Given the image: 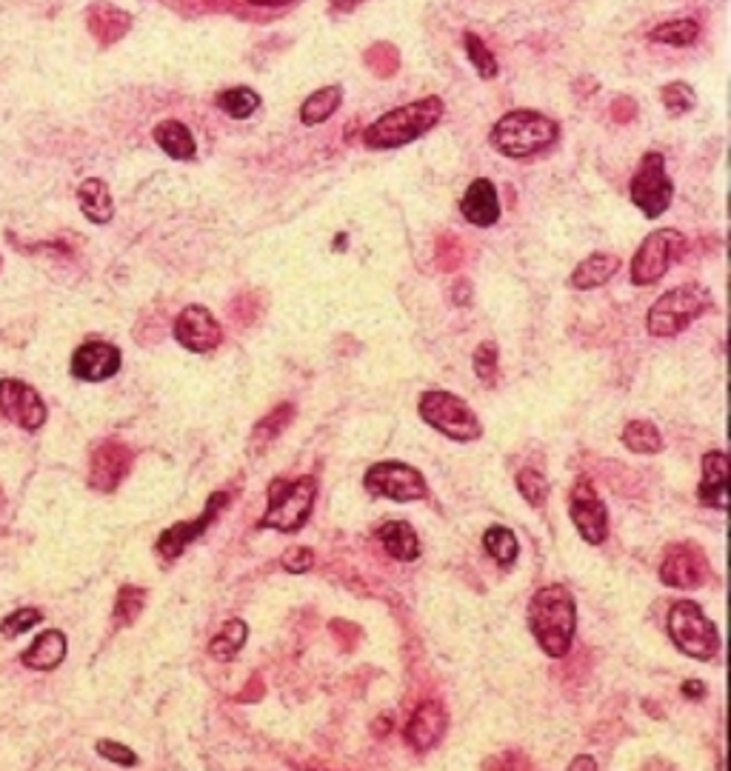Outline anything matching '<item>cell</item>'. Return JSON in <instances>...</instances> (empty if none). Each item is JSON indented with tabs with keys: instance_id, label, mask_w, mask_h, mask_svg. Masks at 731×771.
<instances>
[{
	"instance_id": "cell-1",
	"label": "cell",
	"mask_w": 731,
	"mask_h": 771,
	"mask_svg": "<svg viewBox=\"0 0 731 771\" xmlns=\"http://www.w3.org/2000/svg\"><path fill=\"white\" fill-rule=\"evenodd\" d=\"M528 629L548 657H566L577 631V603L563 583L543 586L528 603Z\"/></svg>"
},
{
	"instance_id": "cell-2",
	"label": "cell",
	"mask_w": 731,
	"mask_h": 771,
	"mask_svg": "<svg viewBox=\"0 0 731 771\" xmlns=\"http://www.w3.org/2000/svg\"><path fill=\"white\" fill-rule=\"evenodd\" d=\"M557 135H560V126L548 115H540L535 109H515L492 126L488 141L501 155L512 161H528L552 150Z\"/></svg>"
},
{
	"instance_id": "cell-3",
	"label": "cell",
	"mask_w": 731,
	"mask_h": 771,
	"mask_svg": "<svg viewBox=\"0 0 731 771\" xmlns=\"http://www.w3.org/2000/svg\"><path fill=\"white\" fill-rule=\"evenodd\" d=\"M443 112H446V106H443L441 97L434 95L398 106L366 128L363 143L369 150H400V146H406V143L432 132L441 123Z\"/></svg>"
},
{
	"instance_id": "cell-4",
	"label": "cell",
	"mask_w": 731,
	"mask_h": 771,
	"mask_svg": "<svg viewBox=\"0 0 731 771\" xmlns=\"http://www.w3.org/2000/svg\"><path fill=\"white\" fill-rule=\"evenodd\" d=\"M711 309V291L700 284H683L678 289H669L663 298H657L655 306L649 309V326L651 338H678L686 332L700 315Z\"/></svg>"
},
{
	"instance_id": "cell-5",
	"label": "cell",
	"mask_w": 731,
	"mask_h": 771,
	"mask_svg": "<svg viewBox=\"0 0 731 771\" xmlns=\"http://www.w3.org/2000/svg\"><path fill=\"white\" fill-rule=\"evenodd\" d=\"M318 497V481L315 477H298V481H275L269 486V503L260 517V528H278V532H300L309 523Z\"/></svg>"
},
{
	"instance_id": "cell-6",
	"label": "cell",
	"mask_w": 731,
	"mask_h": 771,
	"mask_svg": "<svg viewBox=\"0 0 731 771\" xmlns=\"http://www.w3.org/2000/svg\"><path fill=\"white\" fill-rule=\"evenodd\" d=\"M666 629H669L671 642L683 651L686 657H694V660H711L720 649V635L718 626L706 617V611L700 609L694 600H678L671 606L669 620H666Z\"/></svg>"
},
{
	"instance_id": "cell-7",
	"label": "cell",
	"mask_w": 731,
	"mask_h": 771,
	"mask_svg": "<svg viewBox=\"0 0 731 771\" xmlns=\"http://www.w3.org/2000/svg\"><path fill=\"white\" fill-rule=\"evenodd\" d=\"M418 412L429 426L446 434L449 440L469 443V440H477L483 434L481 418L472 412L466 400L452 392H443V389H432V392L420 394Z\"/></svg>"
},
{
	"instance_id": "cell-8",
	"label": "cell",
	"mask_w": 731,
	"mask_h": 771,
	"mask_svg": "<svg viewBox=\"0 0 731 771\" xmlns=\"http://www.w3.org/2000/svg\"><path fill=\"white\" fill-rule=\"evenodd\" d=\"M686 235L678 229H657L646 237L640 249L631 260V284L651 286L663 278L675 260H680L686 251Z\"/></svg>"
},
{
	"instance_id": "cell-9",
	"label": "cell",
	"mask_w": 731,
	"mask_h": 771,
	"mask_svg": "<svg viewBox=\"0 0 731 771\" xmlns=\"http://www.w3.org/2000/svg\"><path fill=\"white\" fill-rule=\"evenodd\" d=\"M631 204L644 212L649 220L669 212L671 197H675V183H671L669 172H666V157L660 152H646L640 161V169L631 177Z\"/></svg>"
},
{
	"instance_id": "cell-10",
	"label": "cell",
	"mask_w": 731,
	"mask_h": 771,
	"mask_svg": "<svg viewBox=\"0 0 731 771\" xmlns=\"http://www.w3.org/2000/svg\"><path fill=\"white\" fill-rule=\"evenodd\" d=\"M366 492L372 497H387L394 503H414L423 501L429 494L426 477L418 472L414 466L406 463L389 461V463H374L363 477Z\"/></svg>"
},
{
	"instance_id": "cell-11",
	"label": "cell",
	"mask_w": 731,
	"mask_h": 771,
	"mask_svg": "<svg viewBox=\"0 0 731 771\" xmlns=\"http://www.w3.org/2000/svg\"><path fill=\"white\" fill-rule=\"evenodd\" d=\"M711 575L709 557L698 543H671L660 563V580L671 589H700Z\"/></svg>"
},
{
	"instance_id": "cell-12",
	"label": "cell",
	"mask_w": 731,
	"mask_h": 771,
	"mask_svg": "<svg viewBox=\"0 0 731 771\" xmlns=\"http://www.w3.org/2000/svg\"><path fill=\"white\" fill-rule=\"evenodd\" d=\"M569 514L580 537L589 546H600L606 541V535H609V512H606V503L600 501V494L595 492L589 477H577L575 489H572Z\"/></svg>"
},
{
	"instance_id": "cell-13",
	"label": "cell",
	"mask_w": 731,
	"mask_h": 771,
	"mask_svg": "<svg viewBox=\"0 0 731 771\" xmlns=\"http://www.w3.org/2000/svg\"><path fill=\"white\" fill-rule=\"evenodd\" d=\"M0 414L12 420L14 426L27 429V432H38L47 423V403L23 380L3 378L0 380Z\"/></svg>"
},
{
	"instance_id": "cell-14",
	"label": "cell",
	"mask_w": 731,
	"mask_h": 771,
	"mask_svg": "<svg viewBox=\"0 0 731 771\" xmlns=\"http://www.w3.org/2000/svg\"><path fill=\"white\" fill-rule=\"evenodd\" d=\"M226 506H229V494L226 492L212 494L209 503H206V508L197 514L195 521L175 523V526H169L166 532H161V537H157V543H155L157 555H161L163 561H175V557H181L183 548H189L192 543L197 541V537L209 532L212 523L217 521V514L224 512Z\"/></svg>"
},
{
	"instance_id": "cell-15",
	"label": "cell",
	"mask_w": 731,
	"mask_h": 771,
	"mask_svg": "<svg viewBox=\"0 0 731 771\" xmlns=\"http://www.w3.org/2000/svg\"><path fill=\"white\" fill-rule=\"evenodd\" d=\"M175 340L195 354H206L220 346L224 329L206 306H186L175 320Z\"/></svg>"
},
{
	"instance_id": "cell-16",
	"label": "cell",
	"mask_w": 731,
	"mask_h": 771,
	"mask_svg": "<svg viewBox=\"0 0 731 771\" xmlns=\"http://www.w3.org/2000/svg\"><path fill=\"white\" fill-rule=\"evenodd\" d=\"M132 469V449L121 440H103L89 461V486L97 492H115Z\"/></svg>"
},
{
	"instance_id": "cell-17",
	"label": "cell",
	"mask_w": 731,
	"mask_h": 771,
	"mask_svg": "<svg viewBox=\"0 0 731 771\" xmlns=\"http://www.w3.org/2000/svg\"><path fill=\"white\" fill-rule=\"evenodd\" d=\"M123 354L117 346L103 343V340H89L81 343L72 354V374L86 383H101V380L115 378L121 372Z\"/></svg>"
},
{
	"instance_id": "cell-18",
	"label": "cell",
	"mask_w": 731,
	"mask_h": 771,
	"mask_svg": "<svg viewBox=\"0 0 731 771\" xmlns=\"http://www.w3.org/2000/svg\"><path fill=\"white\" fill-rule=\"evenodd\" d=\"M443 731H446V709L437 700H426L414 709V715L406 723V743L412 746L418 754H426L429 749L441 743Z\"/></svg>"
},
{
	"instance_id": "cell-19",
	"label": "cell",
	"mask_w": 731,
	"mask_h": 771,
	"mask_svg": "<svg viewBox=\"0 0 731 771\" xmlns=\"http://www.w3.org/2000/svg\"><path fill=\"white\" fill-rule=\"evenodd\" d=\"M461 212L472 226H481V229L495 226L501 220V197H497L495 183L488 181V177L472 181V186H469L461 201Z\"/></svg>"
},
{
	"instance_id": "cell-20",
	"label": "cell",
	"mask_w": 731,
	"mask_h": 771,
	"mask_svg": "<svg viewBox=\"0 0 731 771\" xmlns=\"http://www.w3.org/2000/svg\"><path fill=\"white\" fill-rule=\"evenodd\" d=\"M698 497L703 506H714L720 512L729 508V458L720 449L703 454V481L698 486Z\"/></svg>"
},
{
	"instance_id": "cell-21",
	"label": "cell",
	"mask_w": 731,
	"mask_h": 771,
	"mask_svg": "<svg viewBox=\"0 0 731 771\" xmlns=\"http://www.w3.org/2000/svg\"><path fill=\"white\" fill-rule=\"evenodd\" d=\"M617 271H620V257L609 255V251H595V255H589L575 266L569 284L577 291L600 289V286H606L615 278Z\"/></svg>"
},
{
	"instance_id": "cell-22",
	"label": "cell",
	"mask_w": 731,
	"mask_h": 771,
	"mask_svg": "<svg viewBox=\"0 0 731 771\" xmlns=\"http://www.w3.org/2000/svg\"><path fill=\"white\" fill-rule=\"evenodd\" d=\"M63 657H66V635L49 629L34 637L27 651H21V664L34 671H52L63 664Z\"/></svg>"
},
{
	"instance_id": "cell-23",
	"label": "cell",
	"mask_w": 731,
	"mask_h": 771,
	"mask_svg": "<svg viewBox=\"0 0 731 771\" xmlns=\"http://www.w3.org/2000/svg\"><path fill=\"white\" fill-rule=\"evenodd\" d=\"M380 546L387 548L389 557L400 563H412L420 557V537L406 521H387L378 528Z\"/></svg>"
},
{
	"instance_id": "cell-24",
	"label": "cell",
	"mask_w": 731,
	"mask_h": 771,
	"mask_svg": "<svg viewBox=\"0 0 731 771\" xmlns=\"http://www.w3.org/2000/svg\"><path fill=\"white\" fill-rule=\"evenodd\" d=\"M78 204H81V212L86 215V220H92L95 226L109 224L112 215H115L112 192H109V186L101 181V177H89V181L81 183V189H78Z\"/></svg>"
},
{
	"instance_id": "cell-25",
	"label": "cell",
	"mask_w": 731,
	"mask_h": 771,
	"mask_svg": "<svg viewBox=\"0 0 731 771\" xmlns=\"http://www.w3.org/2000/svg\"><path fill=\"white\" fill-rule=\"evenodd\" d=\"M155 143L172 161H192L197 155V143L192 128L181 121H161L155 126Z\"/></svg>"
},
{
	"instance_id": "cell-26",
	"label": "cell",
	"mask_w": 731,
	"mask_h": 771,
	"mask_svg": "<svg viewBox=\"0 0 731 771\" xmlns=\"http://www.w3.org/2000/svg\"><path fill=\"white\" fill-rule=\"evenodd\" d=\"M340 103H343V89L340 86L318 89V92H312V95L303 101V106H300V123H303V126L326 123L338 112Z\"/></svg>"
},
{
	"instance_id": "cell-27",
	"label": "cell",
	"mask_w": 731,
	"mask_h": 771,
	"mask_svg": "<svg viewBox=\"0 0 731 771\" xmlns=\"http://www.w3.org/2000/svg\"><path fill=\"white\" fill-rule=\"evenodd\" d=\"M215 106L235 121H246L260 109V95L251 86H231L217 92Z\"/></svg>"
},
{
	"instance_id": "cell-28",
	"label": "cell",
	"mask_w": 731,
	"mask_h": 771,
	"mask_svg": "<svg viewBox=\"0 0 731 771\" xmlns=\"http://www.w3.org/2000/svg\"><path fill=\"white\" fill-rule=\"evenodd\" d=\"M291 418H295V407L284 403V407L271 409L264 420H258V426L251 429V452H264L271 440L284 434V429L289 426Z\"/></svg>"
},
{
	"instance_id": "cell-29",
	"label": "cell",
	"mask_w": 731,
	"mask_h": 771,
	"mask_svg": "<svg viewBox=\"0 0 731 771\" xmlns=\"http://www.w3.org/2000/svg\"><path fill=\"white\" fill-rule=\"evenodd\" d=\"M246 637H249V626H246L244 620H229L224 626V629L217 631L215 637H212L209 642V655L215 657V660H220V664H229L231 657L237 655V651L244 649Z\"/></svg>"
},
{
	"instance_id": "cell-30",
	"label": "cell",
	"mask_w": 731,
	"mask_h": 771,
	"mask_svg": "<svg viewBox=\"0 0 731 771\" xmlns=\"http://www.w3.org/2000/svg\"><path fill=\"white\" fill-rule=\"evenodd\" d=\"M624 446L635 454H660L663 452V438L657 432L655 423L649 420H631L629 426L620 434Z\"/></svg>"
},
{
	"instance_id": "cell-31",
	"label": "cell",
	"mask_w": 731,
	"mask_h": 771,
	"mask_svg": "<svg viewBox=\"0 0 731 771\" xmlns=\"http://www.w3.org/2000/svg\"><path fill=\"white\" fill-rule=\"evenodd\" d=\"M700 38V23L691 18H678V21H666L649 32V41L666 43V47H691Z\"/></svg>"
},
{
	"instance_id": "cell-32",
	"label": "cell",
	"mask_w": 731,
	"mask_h": 771,
	"mask_svg": "<svg viewBox=\"0 0 731 771\" xmlns=\"http://www.w3.org/2000/svg\"><path fill=\"white\" fill-rule=\"evenodd\" d=\"M483 548H486L492 561L506 568L517 561V552H521L515 532L506 526H488L483 532Z\"/></svg>"
},
{
	"instance_id": "cell-33",
	"label": "cell",
	"mask_w": 731,
	"mask_h": 771,
	"mask_svg": "<svg viewBox=\"0 0 731 771\" xmlns=\"http://www.w3.org/2000/svg\"><path fill=\"white\" fill-rule=\"evenodd\" d=\"M143 606H146V589H141V586H121L115 600V611H112L117 629L132 626V623L137 620V615L143 611Z\"/></svg>"
},
{
	"instance_id": "cell-34",
	"label": "cell",
	"mask_w": 731,
	"mask_h": 771,
	"mask_svg": "<svg viewBox=\"0 0 731 771\" xmlns=\"http://www.w3.org/2000/svg\"><path fill=\"white\" fill-rule=\"evenodd\" d=\"M660 101H663V106L669 109V115L675 117L686 115V112H691V109L698 106V95H694V89H691L686 81L666 83V86L660 89Z\"/></svg>"
},
{
	"instance_id": "cell-35",
	"label": "cell",
	"mask_w": 731,
	"mask_h": 771,
	"mask_svg": "<svg viewBox=\"0 0 731 771\" xmlns=\"http://www.w3.org/2000/svg\"><path fill=\"white\" fill-rule=\"evenodd\" d=\"M463 43H466L469 61H472V66L477 69V75H481L483 81H492V78H497V58L488 52V47L483 43V38H477L474 32H466L463 34Z\"/></svg>"
},
{
	"instance_id": "cell-36",
	"label": "cell",
	"mask_w": 731,
	"mask_h": 771,
	"mask_svg": "<svg viewBox=\"0 0 731 771\" xmlns=\"http://www.w3.org/2000/svg\"><path fill=\"white\" fill-rule=\"evenodd\" d=\"M517 492L526 497L528 506L540 508L548 497V481L537 469H523V472L517 474Z\"/></svg>"
},
{
	"instance_id": "cell-37",
	"label": "cell",
	"mask_w": 731,
	"mask_h": 771,
	"mask_svg": "<svg viewBox=\"0 0 731 771\" xmlns=\"http://www.w3.org/2000/svg\"><path fill=\"white\" fill-rule=\"evenodd\" d=\"M474 374L483 380V383L495 386L497 378V343H492V340H486V343H481L477 349H474Z\"/></svg>"
},
{
	"instance_id": "cell-38",
	"label": "cell",
	"mask_w": 731,
	"mask_h": 771,
	"mask_svg": "<svg viewBox=\"0 0 731 771\" xmlns=\"http://www.w3.org/2000/svg\"><path fill=\"white\" fill-rule=\"evenodd\" d=\"M43 620V615L38 609H18L14 615H9L7 620L0 623V635L9 637V640H14V637L27 635L29 629H34L38 623Z\"/></svg>"
},
{
	"instance_id": "cell-39",
	"label": "cell",
	"mask_w": 731,
	"mask_h": 771,
	"mask_svg": "<svg viewBox=\"0 0 731 771\" xmlns=\"http://www.w3.org/2000/svg\"><path fill=\"white\" fill-rule=\"evenodd\" d=\"M280 566H284L286 572H291V575H303V572H309V568L315 566V552L309 546L286 548L284 557H280Z\"/></svg>"
},
{
	"instance_id": "cell-40",
	"label": "cell",
	"mask_w": 731,
	"mask_h": 771,
	"mask_svg": "<svg viewBox=\"0 0 731 771\" xmlns=\"http://www.w3.org/2000/svg\"><path fill=\"white\" fill-rule=\"evenodd\" d=\"M97 754L117 765H137V754L130 749V746L115 743V740H97Z\"/></svg>"
},
{
	"instance_id": "cell-41",
	"label": "cell",
	"mask_w": 731,
	"mask_h": 771,
	"mask_svg": "<svg viewBox=\"0 0 731 771\" xmlns=\"http://www.w3.org/2000/svg\"><path fill=\"white\" fill-rule=\"evenodd\" d=\"M683 695H686V697H691V700H700V697L706 695L703 680H694V677H691V680H686V683H683Z\"/></svg>"
},
{
	"instance_id": "cell-42",
	"label": "cell",
	"mask_w": 731,
	"mask_h": 771,
	"mask_svg": "<svg viewBox=\"0 0 731 771\" xmlns=\"http://www.w3.org/2000/svg\"><path fill=\"white\" fill-rule=\"evenodd\" d=\"M255 7H289L291 0H249Z\"/></svg>"
},
{
	"instance_id": "cell-43",
	"label": "cell",
	"mask_w": 731,
	"mask_h": 771,
	"mask_svg": "<svg viewBox=\"0 0 731 771\" xmlns=\"http://www.w3.org/2000/svg\"><path fill=\"white\" fill-rule=\"evenodd\" d=\"M572 769H597V763L591 758H577L572 760Z\"/></svg>"
}]
</instances>
